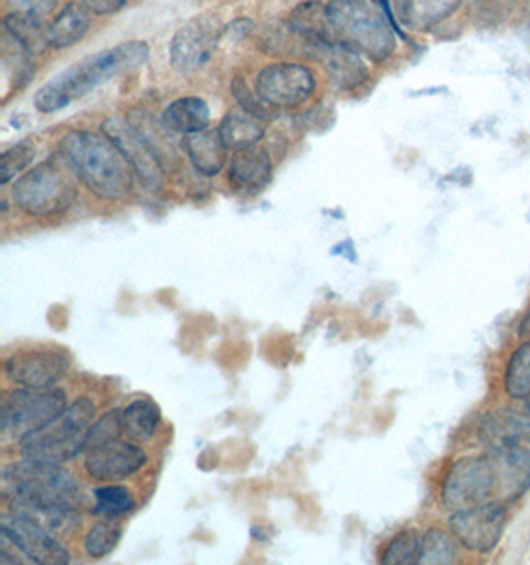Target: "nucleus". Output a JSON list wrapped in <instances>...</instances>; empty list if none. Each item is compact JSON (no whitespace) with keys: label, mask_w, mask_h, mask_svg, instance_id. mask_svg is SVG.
<instances>
[{"label":"nucleus","mask_w":530,"mask_h":565,"mask_svg":"<svg viewBox=\"0 0 530 565\" xmlns=\"http://www.w3.org/2000/svg\"><path fill=\"white\" fill-rule=\"evenodd\" d=\"M60 157L80 183L104 201H124L134 189L136 171L106 134L70 131L60 139Z\"/></svg>","instance_id":"f257e3e1"},{"label":"nucleus","mask_w":530,"mask_h":565,"mask_svg":"<svg viewBox=\"0 0 530 565\" xmlns=\"http://www.w3.org/2000/svg\"><path fill=\"white\" fill-rule=\"evenodd\" d=\"M149 58L146 42L131 40L116 49L104 50L74 64L60 76L44 84L34 96V106L42 114H54L70 106V102L84 98L92 89L106 84L124 72L139 68Z\"/></svg>","instance_id":"f03ea898"},{"label":"nucleus","mask_w":530,"mask_h":565,"mask_svg":"<svg viewBox=\"0 0 530 565\" xmlns=\"http://www.w3.org/2000/svg\"><path fill=\"white\" fill-rule=\"evenodd\" d=\"M326 17L335 42L373 62L392 56L398 26L378 0H330Z\"/></svg>","instance_id":"7ed1b4c3"},{"label":"nucleus","mask_w":530,"mask_h":565,"mask_svg":"<svg viewBox=\"0 0 530 565\" xmlns=\"http://www.w3.org/2000/svg\"><path fill=\"white\" fill-rule=\"evenodd\" d=\"M2 498L7 508L80 507L78 482L62 465L22 458L2 470Z\"/></svg>","instance_id":"20e7f679"},{"label":"nucleus","mask_w":530,"mask_h":565,"mask_svg":"<svg viewBox=\"0 0 530 565\" xmlns=\"http://www.w3.org/2000/svg\"><path fill=\"white\" fill-rule=\"evenodd\" d=\"M96 405L88 397L74 401L60 413L56 419L50 420L42 429L34 430L19 440L20 455L29 460L64 465L78 457L86 447L89 427L94 423Z\"/></svg>","instance_id":"39448f33"},{"label":"nucleus","mask_w":530,"mask_h":565,"mask_svg":"<svg viewBox=\"0 0 530 565\" xmlns=\"http://www.w3.org/2000/svg\"><path fill=\"white\" fill-rule=\"evenodd\" d=\"M74 171L64 159H49L19 177L12 186V201L32 216H56L76 201Z\"/></svg>","instance_id":"423d86ee"},{"label":"nucleus","mask_w":530,"mask_h":565,"mask_svg":"<svg viewBox=\"0 0 530 565\" xmlns=\"http://www.w3.org/2000/svg\"><path fill=\"white\" fill-rule=\"evenodd\" d=\"M68 407L66 391L60 387H17L2 399L0 427L4 435L24 439L30 433L42 429Z\"/></svg>","instance_id":"0eeeda50"},{"label":"nucleus","mask_w":530,"mask_h":565,"mask_svg":"<svg viewBox=\"0 0 530 565\" xmlns=\"http://www.w3.org/2000/svg\"><path fill=\"white\" fill-rule=\"evenodd\" d=\"M495 500V478L489 458H462L443 480L442 502L449 512Z\"/></svg>","instance_id":"6e6552de"},{"label":"nucleus","mask_w":530,"mask_h":565,"mask_svg":"<svg viewBox=\"0 0 530 565\" xmlns=\"http://www.w3.org/2000/svg\"><path fill=\"white\" fill-rule=\"evenodd\" d=\"M0 534L9 537L32 564H70V552L50 530L40 526L36 520L7 510L0 516Z\"/></svg>","instance_id":"1a4fd4ad"},{"label":"nucleus","mask_w":530,"mask_h":565,"mask_svg":"<svg viewBox=\"0 0 530 565\" xmlns=\"http://www.w3.org/2000/svg\"><path fill=\"white\" fill-rule=\"evenodd\" d=\"M507 526V510L499 500L453 512L449 530L463 546L477 554H489L501 542Z\"/></svg>","instance_id":"9d476101"},{"label":"nucleus","mask_w":530,"mask_h":565,"mask_svg":"<svg viewBox=\"0 0 530 565\" xmlns=\"http://www.w3.org/2000/svg\"><path fill=\"white\" fill-rule=\"evenodd\" d=\"M312 70L293 62H276L258 72L256 92L273 108H296L315 94Z\"/></svg>","instance_id":"9b49d317"},{"label":"nucleus","mask_w":530,"mask_h":565,"mask_svg":"<svg viewBox=\"0 0 530 565\" xmlns=\"http://www.w3.org/2000/svg\"><path fill=\"white\" fill-rule=\"evenodd\" d=\"M223 26L213 17H197L176 32L169 44V62L179 74H195L213 56Z\"/></svg>","instance_id":"f8f14e48"},{"label":"nucleus","mask_w":530,"mask_h":565,"mask_svg":"<svg viewBox=\"0 0 530 565\" xmlns=\"http://www.w3.org/2000/svg\"><path fill=\"white\" fill-rule=\"evenodd\" d=\"M70 370V358L60 350H22L4 361V375L17 387H54Z\"/></svg>","instance_id":"ddd939ff"},{"label":"nucleus","mask_w":530,"mask_h":565,"mask_svg":"<svg viewBox=\"0 0 530 565\" xmlns=\"http://www.w3.org/2000/svg\"><path fill=\"white\" fill-rule=\"evenodd\" d=\"M102 131L119 147V151L126 156L136 175L141 179V183L148 186L149 191H159L163 186V167L159 161L156 149L149 146L138 129L129 126L128 121L114 117L104 121Z\"/></svg>","instance_id":"4468645a"},{"label":"nucleus","mask_w":530,"mask_h":565,"mask_svg":"<svg viewBox=\"0 0 530 565\" xmlns=\"http://www.w3.org/2000/svg\"><path fill=\"white\" fill-rule=\"evenodd\" d=\"M148 452L131 440H109L96 449H89L84 458V468L89 478L99 482H119L134 477L146 467Z\"/></svg>","instance_id":"2eb2a0df"},{"label":"nucleus","mask_w":530,"mask_h":565,"mask_svg":"<svg viewBox=\"0 0 530 565\" xmlns=\"http://www.w3.org/2000/svg\"><path fill=\"white\" fill-rule=\"evenodd\" d=\"M305 39V36H303ZM306 54L322 62L330 79L338 88L353 89L362 86L368 79V66L363 62L362 54L353 52L335 40L305 39Z\"/></svg>","instance_id":"dca6fc26"},{"label":"nucleus","mask_w":530,"mask_h":565,"mask_svg":"<svg viewBox=\"0 0 530 565\" xmlns=\"http://www.w3.org/2000/svg\"><path fill=\"white\" fill-rule=\"evenodd\" d=\"M492 478H495V500L512 502L521 498L530 488V449L519 447H501L489 449Z\"/></svg>","instance_id":"f3484780"},{"label":"nucleus","mask_w":530,"mask_h":565,"mask_svg":"<svg viewBox=\"0 0 530 565\" xmlns=\"http://www.w3.org/2000/svg\"><path fill=\"white\" fill-rule=\"evenodd\" d=\"M479 439L489 449L530 445V403L522 409L495 411L479 425Z\"/></svg>","instance_id":"a211bd4d"},{"label":"nucleus","mask_w":530,"mask_h":565,"mask_svg":"<svg viewBox=\"0 0 530 565\" xmlns=\"http://www.w3.org/2000/svg\"><path fill=\"white\" fill-rule=\"evenodd\" d=\"M273 181V161L263 147H245L235 151L229 163V183L246 195L263 193Z\"/></svg>","instance_id":"6ab92c4d"},{"label":"nucleus","mask_w":530,"mask_h":565,"mask_svg":"<svg viewBox=\"0 0 530 565\" xmlns=\"http://www.w3.org/2000/svg\"><path fill=\"white\" fill-rule=\"evenodd\" d=\"M183 149L201 175L215 177L223 171L229 156V147L223 141V136L216 129H203L199 134H191L183 139Z\"/></svg>","instance_id":"aec40b11"},{"label":"nucleus","mask_w":530,"mask_h":565,"mask_svg":"<svg viewBox=\"0 0 530 565\" xmlns=\"http://www.w3.org/2000/svg\"><path fill=\"white\" fill-rule=\"evenodd\" d=\"M463 0H393L398 22L413 32H427L449 19Z\"/></svg>","instance_id":"412c9836"},{"label":"nucleus","mask_w":530,"mask_h":565,"mask_svg":"<svg viewBox=\"0 0 530 565\" xmlns=\"http://www.w3.org/2000/svg\"><path fill=\"white\" fill-rule=\"evenodd\" d=\"M161 126L171 134L191 136L211 126V109L205 99L179 98L171 102L161 114Z\"/></svg>","instance_id":"4be33fe9"},{"label":"nucleus","mask_w":530,"mask_h":565,"mask_svg":"<svg viewBox=\"0 0 530 565\" xmlns=\"http://www.w3.org/2000/svg\"><path fill=\"white\" fill-rule=\"evenodd\" d=\"M89 14L92 12L84 7L82 0L70 2L49 26L50 46L62 50L78 44L89 30Z\"/></svg>","instance_id":"5701e85b"},{"label":"nucleus","mask_w":530,"mask_h":565,"mask_svg":"<svg viewBox=\"0 0 530 565\" xmlns=\"http://www.w3.org/2000/svg\"><path fill=\"white\" fill-rule=\"evenodd\" d=\"M219 131H221L226 147L235 149V151L245 149V147L258 146V141L265 137L263 121L258 117L251 116L243 108L229 111L223 117Z\"/></svg>","instance_id":"b1692460"},{"label":"nucleus","mask_w":530,"mask_h":565,"mask_svg":"<svg viewBox=\"0 0 530 565\" xmlns=\"http://www.w3.org/2000/svg\"><path fill=\"white\" fill-rule=\"evenodd\" d=\"M4 29H7L10 39L19 42L20 46L26 50L30 56L40 54L50 46L49 29L44 26V22L39 17L12 10L9 17L4 19Z\"/></svg>","instance_id":"393cba45"},{"label":"nucleus","mask_w":530,"mask_h":565,"mask_svg":"<svg viewBox=\"0 0 530 565\" xmlns=\"http://www.w3.org/2000/svg\"><path fill=\"white\" fill-rule=\"evenodd\" d=\"M124 419V435H128L134 443H148L159 429L161 423V411L153 401L138 399L129 403L126 409L121 411Z\"/></svg>","instance_id":"a878e982"},{"label":"nucleus","mask_w":530,"mask_h":565,"mask_svg":"<svg viewBox=\"0 0 530 565\" xmlns=\"http://www.w3.org/2000/svg\"><path fill=\"white\" fill-rule=\"evenodd\" d=\"M288 24L293 26L298 36L332 40L330 26H328V17H326V7L318 0H308V2L298 4L290 12Z\"/></svg>","instance_id":"bb28decb"},{"label":"nucleus","mask_w":530,"mask_h":565,"mask_svg":"<svg viewBox=\"0 0 530 565\" xmlns=\"http://www.w3.org/2000/svg\"><path fill=\"white\" fill-rule=\"evenodd\" d=\"M94 500H96V504L92 508V512L98 516L108 518V520L126 516L138 504L129 488L119 487L114 482H108V487L96 488Z\"/></svg>","instance_id":"cd10ccee"},{"label":"nucleus","mask_w":530,"mask_h":565,"mask_svg":"<svg viewBox=\"0 0 530 565\" xmlns=\"http://www.w3.org/2000/svg\"><path fill=\"white\" fill-rule=\"evenodd\" d=\"M505 390L512 399H530V341H524L507 363Z\"/></svg>","instance_id":"c85d7f7f"},{"label":"nucleus","mask_w":530,"mask_h":565,"mask_svg":"<svg viewBox=\"0 0 530 565\" xmlns=\"http://www.w3.org/2000/svg\"><path fill=\"white\" fill-rule=\"evenodd\" d=\"M457 562V546L447 532L443 530H430L422 536V552L420 564L445 565Z\"/></svg>","instance_id":"c756f323"},{"label":"nucleus","mask_w":530,"mask_h":565,"mask_svg":"<svg viewBox=\"0 0 530 565\" xmlns=\"http://www.w3.org/2000/svg\"><path fill=\"white\" fill-rule=\"evenodd\" d=\"M422 536L415 530H403L383 552V565H415L420 564Z\"/></svg>","instance_id":"7c9ffc66"},{"label":"nucleus","mask_w":530,"mask_h":565,"mask_svg":"<svg viewBox=\"0 0 530 565\" xmlns=\"http://www.w3.org/2000/svg\"><path fill=\"white\" fill-rule=\"evenodd\" d=\"M36 157V146L32 141H20L17 146L7 149L0 157V183L2 186L9 185L10 181H14L17 177L30 167Z\"/></svg>","instance_id":"2f4dec72"},{"label":"nucleus","mask_w":530,"mask_h":565,"mask_svg":"<svg viewBox=\"0 0 530 565\" xmlns=\"http://www.w3.org/2000/svg\"><path fill=\"white\" fill-rule=\"evenodd\" d=\"M121 540V527L112 522H102L98 526L92 527L84 537V550L89 557L102 559L109 556Z\"/></svg>","instance_id":"473e14b6"},{"label":"nucleus","mask_w":530,"mask_h":565,"mask_svg":"<svg viewBox=\"0 0 530 565\" xmlns=\"http://www.w3.org/2000/svg\"><path fill=\"white\" fill-rule=\"evenodd\" d=\"M124 435V419H121V411H108L104 417H99L96 423H92L86 437V447L84 452L89 449H96L99 445H106L109 440L119 439Z\"/></svg>","instance_id":"72a5a7b5"},{"label":"nucleus","mask_w":530,"mask_h":565,"mask_svg":"<svg viewBox=\"0 0 530 565\" xmlns=\"http://www.w3.org/2000/svg\"><path fill=\"white\" fill-rule=\"evenodd\" d=\"M233 96H235L239 106L248 111L251 116L258 117L261 121H268L276 116L275 109L271 104H266L265 99L258 96V92L246 86V82L243 78L233 79Z\"/></svg>","instance_id":"f704fd0d"},{"label":"nucleus","mask_w":530,"mask_h":565,"mask_svg":"<svg viewBox=\"0 0 530 565\" xmlns=\"http://www.w3.org/2000/svg\"><path fill=\"white\" fill-rule=\"evenodd\" d=\"M10 9L17 12H26L32 17L44 19L52 10L56 9L59 0H9Z\"/></svg>","instance_id":"c9c22d12"},{"label":"nucleus","mask_w":530,"mask_h":565,"mask_svg":"<svg viewBox=\"0 0 530 565\" xmlns=\"http://www.w3.org/2000/svg\"><path fill=\"white\" fill-rule=\"evenodd\" d=\"M84 7L98 14V17H106V14H114L119 9H124L128 4V0H82Z\"/></svg>","instance_id":"e433bc0d"},{"label":"nucleus","mask_w":530,"mask_h":565,"mask_svg":"<svg viewBox=\"0 0 530 565\" xmlns=\"http://www.w3.org/2000/svg\"><path fill=\"white\" fill-rule=\"evenodd\" d=\"M253 30H255L253 20L239 19L235 20L233 24H229V26H226L225 34L229 39L243 40L245 36H248Z\"/></svg>","instance_id":"4c0bfd02"},{"label":"nucleus","mask_w":530,"mask_h":565,"mask_svg":"<svg viewBox=\"0 0 530 565\" xmlns=\"http://www.w3.org/2000/svg\"><path fill=\"white\" fill-rule=\"evenodd\" d=\"M521 333L527 338V340L530 341V313L524 318V322H522L521 326Z\"/></svg>","instance_id":"58836bf2"}]
</instances>
